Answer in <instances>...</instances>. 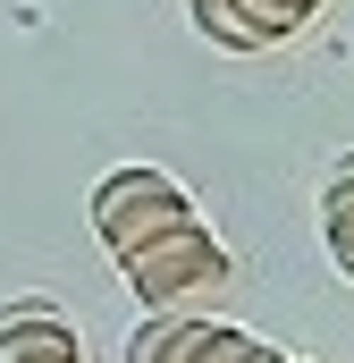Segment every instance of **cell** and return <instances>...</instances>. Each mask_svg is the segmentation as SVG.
Masks as SVG:
<instances>
[{"label":"cell","instance_id":"6da1fadb","mask_svg":"<svg viewBox=\"0 0 354 363\" xmlns=\"http://www.w3.org/2000/svg\"><path fill=\"white\" fill-rule=\"evenodd\" d=\"M118 271H127V287H135L144 313H194L202 296H219L236 279V262H228V245L202 220H177L161 237H144L135 254H118Z\"/></svg>","mask_w":354,"mask_h":363},{"label":"cell","instance_id":"7a4b0ae2","mask_svg":"<svg viewBox=\"0 0 354 363\" xmlns=\"http://www.w3.org/2000/svg\"><path fill=\"white\" fill-rule=\"evenodd\" d=\"M177 220H194V194L169 169H152V161H127V169H110V178L93 186V237L110 254H135L144 237H161Z\"/></svg>","mask_w":354,"mask_h":363},{"label":"cell","instance_id":"3957f363","mask_svg":"<svg viewBox=\"0 0 354 363\" xmlns=\"http://www.w3.org/2000/svg\"><path fill=\"white\" fill-rule=\"evenodd\" d=\"M0 363H85V338L51 304H8L0 313Z\"/></svg>","mask_w":354,"mask_h":363},{"label":"cell","instance_id":"277c9868","mask_svg":"<svg viewBox=\"0 0 354 363\" xmlns=\"http://www.w3.org/2000/svg\"><path fill=\"white\" fill-rule=\"evenodd\" d=\"M211 338L202 313H144V330L127 338V363H194Z\"/></svg>","mask_w":354,"mask_h":363},{"label":"cell","instance_id":"5b68a950","mask_svg":"<svg viewBox=\"0 0 354 363\" xmlns=\"http://www.w3.org/2000/svg\"><path fill=\"white\" fill-rule=\"evenodd\" d=\"M321 237H329V262L354 279V161H338L321 186Z\"/></svg>","mask_w":354,"mask_h":363},{"label":"cell","instance_id":"8992f818","mask_svg":"<svg viewBox=\"0 0 354 363\" xmlns=\"http://www.w3.org/2000/svg\"><path fill=\"white\" fill-rule=\"evenodd\" d=\"M228 9H236V26L253 34V51H270V43H287V34H304V26L321 17L312 0H228Z\"/></svg>","mask_w":354,"mask_h":363},{"label":"cell","instance_id":"52a82bcc","mask_svg":"<svg viewBox=\"0 0 354 363\" xmlns=\"http://www.w3.org/2000/svg\"><path fill=\"white\" fill-rule=\"evenodd\" d=\"M194 363H287V347H270L262 330H236V321H211V338H202V355Z\"/></svg>","mask_w":354,"mask_h":363},{"label":"cell","instance_id":"ba28073f","mask_svg":"<svg viewBox=\"0 0 354 363\" xmlns=\"http://www.w3.org/2000/svg\"><path fill=\"white\" fill-rule=\"evenodd\" d=\"M287 363H312V355H287Z\"/></svg>","mask_w":354,"mask_h":363},{"label":"cell","instance_id":"9c48e42d","mask_svg":"<svg viewBox=\"0 0 354 363\" xmlns=\"http://www.w3.org/2000/svg\"><path fill=\"white\" fill-rule=\"evenodd\" d=\"M312 9H321V0H312Z\"/></svg>","mask_w":354,"mask_h":363}]
</instances>
